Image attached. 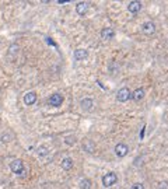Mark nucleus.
Masks as SVG:
<instances>
[{
  "label": "nucleus",
  "mask_w": 168,
  "mask_h": 189,
  "mask_svg": "<svg viewBox=\"0 0 168 189\" xmlns=\"http://www.w3.org/2000/svg\"><path fill=\"white\" fill-rule=\"evenodd\" d=\"M130 98H132V93H130V90H129L128 87L121 88L118 91V94H116V100H118L119 102H126V101H129Z\"/></svg>",
  "instance_id": "1"
},
{
  "label": "nucleus",
  "mask_w": 168,
  "mask_h": 189,
  "mask_svg": "<svg viewBox=\"0 0 168 189\" xmlns=\"http://www.w3.org/2000/svg\"><path fill=\"white\" fill-rule=\"evenodd\" d=\"M116 181H118V176H116L115 172H108L106 175H104V178H102V183H104L105 188H109V186L115 185Z\"/></svg>",
  "instance_id": "2"
},
{
  "label": "nucleus",
  "mask_w": 168,
  "mask_h": 189,
  "mask_svg": "<svg viewBox=\"0 0 168 189\" xmlns=\"http://www.w3.org/2000/svg\"><path fill=\"white\" fill-rule=\"evenodd\" d=\"M142 32L144 34V35H147V37H151L153 34L155 32V24L153 23V21H147V23H144L142 25Z\"/></svg>",
  "instance_id": "3"
},
{
  "label": "nucleus",
  "mask_w": 168,
  "mask_h": 189,
  "mask_svg": "<svg viewBox=\"0 0 168 189\" xmlns=\"http://www.w3.org/2000/svg\"><path fill=\"white\" fill-rule=\"evenodd\" d=\"M10 169L14 174H23L24 171V164L21 160H13L10 163Z\"/></svg>",
  "instance_id": "4"
},
{
  "label": "nucleus",
  "mask_w": 168,
  "mask_h": 189,
  "mask_svg": "<svg viewBox=\"0 0 168 189\" xmlns=\"http://www.w3.org/2000/svg\"><path fill=\"white\" fill-rule=\"evenodd\" d=\"M128 153H129V147L126 146L125 143H118V144L115 146V154L118 157H121V158L125 157Z\"/></svg>",
  "instance_id": "5"
},
{
  "label": "nucleus",
  "mask_w": 168,
  "mask_h": 189,
  "mask_svg": "<svg viewBox=\"0 0 168 189\" xmlns=\"http://www.w3.org/2000/svg\"><path fill=\"white\" fill-rule=\"evenodd\" d=\"M62 102H63L62 94L55 93V94H52V95L49 97V104L52 106H60V105H62Z\"/></svg>",
  "instance_id": "6"
},
{
  "label": "nucleus",
  "mask_w": 168,
  "mask_h": 189,
  "mask_svg": "<svg viewBox=\"0 0 168 189\" xmlns=\"http://www.w3.org/2000/svg\"><path fill=\"white\" fill-rule=\"evenodd\" d=\"M114 35H115V31L112 30V28H109V27H106V28H102L101 31V38L104 41H109L114 38Z\"/></svg>",
  "instance_id": "7"
},
{
  "label": "nucleus",
  "mask_w": 168,
  "mask_h": 189,
  "mask_svg": "<svg viewBox=\"0 0 168 189\" xmlns=\"http://www.w3.org/2000/svg\"><path fill=\"white\" fill-rule=\"evenodd\" d=\"M128 10H129V13H132V14L140 13V10H142V3H140V2H130L128 6Z\"/></svg>",
  "instance_id": "8"
},
{
  "label": "nucleus",
  "mask_w": 168,
  "mask_h": 189,
  "mask_svg": "<svg viewBox=\"0 0 168 189\" xmlns=\"http://www.w3.org/2000/svg\"><path fill=\"white\" fill-rule=\"evenodd\" d=\"M87 11H88V3L80 2V3L76 4V13L79 16H84V14H87Z\"/></svg>",
  "instance_id": "9"
},
{
  "label": "nucleus",
  "mask_w": 168,
  "mask_h": 189,
  "mask_svg": "<svg viewBox=\"0 0 168 189\" xmlns=\"http://www.w3.org/2000/svg\"><path fill=\"white\" fill-rule=\"evenodd\" d=\"M24 102L25 105H32L36 102V94L34 91H28V93L24 95Z\"/></svg>",
  "instance_id": "10"
},
{
  "label": "nucleus",
  "mask_w": 168,
  "mask_h": 189,
  "mask_svg": "<svg viewBox=\"0 0 168 189\" xmlns=\"http://www.w3.org/2000/svg\"><path fill=\"white\" fill-rule=\"evenodd\" d=\"M83 150H84V151H87V153H92L94 151V150H95V144H94V142H91V140H84V142H83Z\"/></svg>",
  "instance_id": "11"
},
{
  "label": "nucleus",
  "mask_w": 168,
  "mask_h": 189,
  "mask_svg": "<svg viewBox=\"0 0 168 189\" xmlns=\"http://www.w3.org/2000/svg\"><path fill=\"white\" fill-rule=\"evenodd\" d=\"M88 57V52L86 49H77L74 52V59L76 60H84Z\"/></svg>",
  "instance_id": "12"
},
{
  "label": "nucleus",
  "mask_w": 168,
  "mask_h": 189,
  "mask_svg": "<svg viewBox=\"0 0 168 189\" xmlns=\"http://www.w3.org/2000/svg\"><path fill=\"white\" fill-rule=\"evenodd\" d=\"M144 88H136L135 91H133V94H132V97H133V100L135 101H140V100H143L144 98Z\"/></svg>",
  "instance_id": "13"
},
{
  "label": "nucleus",
  "mask_w": 168,
  "mask_h": 189,
  "mask_svg": "<svg viewBox=\"0 0 168 189\" xmlns=\"http://www.w3.org/2000/svg\"><path fill=\"white\" fill-rule=\"evenodd\" d=\"M92 105H94V101H92V98H83V100H81V108L84 111L91 109Z\"/></svg>",
  "instance_id": "14"
},
{
  "label": "nucleus",
  "mask_w": 168,
  "mask_h": 189,
  "mask_svg": "<svg viewBox=\"0 0 168 189\" xmlns=\"http://www.w3.org/2000/svg\"><path fill=\"white\" fill-rule=\"evenodd\" d=\"M62 168L66 169V171H69V169L73 168V160L72 158H65L62 160Z\"/></svg>",
  "instance_id": "15"
},
{
  "label": "nucleus",
  "mask_w": 168,
  "mask_h": 189,
  "mask_svg": "<svg viewBox=\"0 0 168 189\" xmlns=\"http://www.w3.org/2000/svg\"><path fill=\"white\" fill-rule=\"evenodd\" d=\"M90 188H91V181L90 179L84 178L80 181V189H90Z\"/></svg>",
  "instance_id": "16"
},
{
  "label": "nucleus",
  "mask_w": 168,
  "mask_h": 189,
  "mask_svg": "<svg viewBox=\"0 0 168 189\" xmlns=\"http://www.w3.org/2000/svg\"><path fill=\"white\" fill-rule=\"evenodd\" d=\"M11 139H13V137L10 136V133H3V135H2V142L3 143H9Z\"/></svg>",
  "instance_id": "17"
},
{
  "label": "nucleus",
  "mask_w": 168,
  "mask_h": 189,
  "mask_svg": "<svg viewBox=\"0 0 168 189\" xmlns=\"http://www.w3.org/2000/svg\"><path fill=\"white\" fill-rule=\"evenodd\" d=\"M38 154H39V156H45V154H48V147L41 146L39 149H38Z\"/></svg>",
  "instance_id": "18"
},
{
  "label": "nucleus",
  "mask_w": 168,
  "mask_h": 189,
  "mask_svg": "<svg viewBox=\"0 0 168 189\" xmlns=\"http://www.w3.org/2000/svg\"><path fill=\"white\" fill-rule=\"evenodd\" d=\"M157 189H168V182H165V181H162V182L158 183Z\"/></svg>",
  "instance_id": "19"
},
{
  "label": "nucleus",
  "mask_w": 168,
  "mask_h": 189,
  "mask_svg": "<svg viewBox=\"0 0 168 189\" xmlns=\"http://www.w3.org/2000/svg\"><path fill=\"white\" fill-rule=\"evenodd\" d=\"M65 142H66L67 144H73V143H74V137H70V136H67L66 139H65Z\"/></svg>",
  "instance_id": "20"
},
{
  "label": "nucleus",
  "mask_w": 168,
  "mask_h": 189,
  "mask_svg": "<svg viewBox=\"0 0 168 189\" xmlns=\"http://www.w3.org/2000/svg\"><path fill=\"white\" fill-rule=\"evenodd\" d=\"M132 189H144V185H143V183H135V185L132 186Z\"/></svg>",
  "instance_id": "21"
},
{
  "label": "nucleus",
  "mask_w": 168,
  "mask_h": 189,
  "mask_svg": "<svg viewBox=\"0 0 168 189\" xmlns=\"http://www.w3.org/2000/svg\"><path fill=\"white\" fill-rule=\"evenodd\" d=\"M16 52H18V46H17V45H11L10 53H16Z\"/></svg>",
  "instance_id": "22"
}]
</instances>
